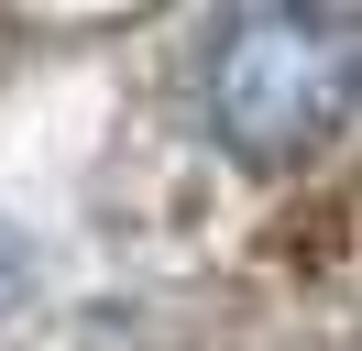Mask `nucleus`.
I'll return each instance as SVG.
<instances>
[{
  "instance_id": "1",
  "label": "nucleus",
  "mask_w": 362,
  "mask_h": 351,
  "mask_svg": "<svg viewBox=\"0 0 362 351\" xmlns=\"http://www.w3.org/2000/svg\"><path fill=\"white\" fill-rule=\"evenodd\" d=\"M351 121V11H242L209 44V132L242 165H296Z\"/></svg>"
},
{
  "instance_id": "2",
  "label": "nucleus",
  "mask_w": 362,
  "mask_h": 351,
  "mask_svg": "<svg viewBox=\"0 0 362 351\" xmlns=\"http://www.w3.org/2000/svg\"><path fill=\"white\" fill-rule=\"evenodd\" d=\"M11 297H23V241L0 231V307H11Z\"/></svg>"
}]
</instances>
